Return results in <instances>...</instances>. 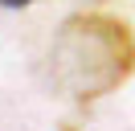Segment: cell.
<instances>
[{"instance_id": "obj_2", "label": "cell", "mask_w": 135, "mask_h": 131, "mask_svg": "<svg viewBox=\"0 0 135 131\" xmlns=\"http://www.w3.org/2000/svg\"><path fill=\"white\" fill-rule=\"evenodd\" d=\"M4 8H25V4H37V0H0Z\"/></svg>"}, {"instance_id": "obj_1", "label": "cell", "mask_w": 135, "mask_h": 131, "mask_svg": "<svg viewBox=\"0 0 135 131\" xmlns=\"http://www.w3.org/2000/svg\"><path fill=\"white\" fill-rule=\"evenodd\" d=\"M135 74V33L102 12H74L49 45V82L70 102H98Z\"/></svg>"}]
</instances>
